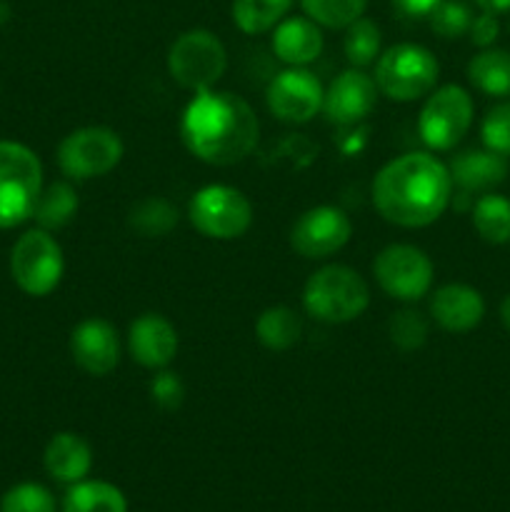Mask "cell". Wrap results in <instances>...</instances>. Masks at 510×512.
<instances>
[{
	"instance_id": "1",
	"label": "cell",
	"mask_w": 510,
	"mask_h": 512,
	"mask_svg": "<svg viewBox=\"0 0 510 512\" xmlns=\"http://www.w3.org/2000/svg\"><path fill=\"white\" fill-rule=\"evenodd\" d=\"M453 200V180L433 153H405L378 170L373 205L398 228H428Z\"/></svg>"
},
{
	"instance_id": "2",
	"label": "cell",
	"mask_w": 510,
	"mask_h": 512,
	"mask_svg": "<svg viewBox=\"0 0 510 512\" xmlns=\"http://www.w3.org/2000/svg\"><path fill=\"white\" fill-rule=\"evenodd\" d=\"M185 148L203 163L228 168L255 150L260 123L250 103L230 90H200L180 118Z\"/></svg>"
},
{
	"instance_id": "3",
	"label": "cell",
	"mask_w": 510,
	"mask_h": 512,
	"mask_svg": "<svg viewBox=\"0 0 510 512\" xmlns=\"http://www.w3.org/2000/svg\"><path fill=\"white\" fill-rule=\"evenodd\" d=\"M370 305V288L358 270L348 265H325L315 270L303 288V308L313 320L343 325L360 318Z\"/></svg>"
},
{
	"instance_id": "4",
	"label": "cell",
	"mask_w": 510,
	"mask_h": 512,
	"mask_svg": "<svg viewBox=\"0 0 510 512\" xmlns=\"http://www.w3.org/2000/svg\"><path fill=\"white\" fill-rule=\"evenodd\" d=\"M43 193V163L28 145L0 140V230H10L33 218Z\"/></svg>"
},
{
	"instance_id": "5",
	"label": "cell",
	"mask_w": 510,
	"mask_h": 512,
	"mask_svg": "<svg viewBox=\"0 0 510 512\" xmlns=\"http://www.w3.org/2000/svg\"><path fill=\"white\" fill-rule=\"evenodd\" d=\"M440 78V65L425 45L398 43L380 53L375 63V85L378 93L395 103H413L435 90Z\"/></svg>"
},
{
	"instance_id": "6",
	"label": "cell",
	"mask_w": 510,
	"mask_h": 512,
	"mask_svg": "<svg viewBox=\"0 0 510 512\" xmlns=\"http://www.w3.org/2000/svg\"><path fill=\"white\" fill-rule=\"evenodd\" d=\"M228 70V50L223 40L205 28L185 30L168 50V73L180 88L200 90L215 88Z\"/></svg>"
},
{
	"instance_id": "7",
	"label": "cell",
	"mask_w": 510,
	"mask_h": 512,
	"mask_svg": "<svg viewBox=\"0 0 510 512\" xmlns=\"http://www.w3.org/2000/svg\"><path fill=\"white\" fill-rule=\"evenodd\" d=\"M65 273L63 248L50 230L30 228L10 250V275L30 298H45L60 285Z\"/></svg>"
},
{
	"instance_id": "8",
	"label": "cell",
	"mask_w": 510,
	"mask_h": 512,
	"mask_svg": "<svg viewBox=\"0 0 510 512\" xmlns=\"http://www.w3.org/2000/svg\"><path fill=\"white\" fill-rule=\"evenodd\" d=\"M125 155V145L113 128L85 125L65 135L58 145V168L68 180L103 178L118 168Z\"/></svg>"
},
{
	"instance_id": "9",
	"label": "cell",
	"mask_w": 510,
	"mask_h": 512,
	"mask_svg": "<svg viewBox=\"0 0 510 512\" xmlns=\"http://www.w3.org/2000/svg\"><path fill=\"white\" fill-rule=\"evenodd\" d=\"M188 218L203 238L235 240L243 238L253 225V205L238 188L213 183L190 198Z\"/></svg>"
},
{
	"instance_id": "10",
	"label": "cell",
	"mask_w": 510,
	"mask_h": 512,
	"mask_svg": "<svg viewBox=\"0 0 510 512\" xmlns=\"http://www.w3.org/2000/svg\"><path fill=\"white\" fill-rule=\"evenodd\" d=\"M475 105L465 88L450 83L433 90L425 100L418 118V135L430 150L445 153L453 150L468 135L473 125Z\"/></svg>"
},
{
	"instance_id": "11",
	"label": "cell",
	"mask_w": 510,
	"mask_h": 512,
	"mask_svg": "<svg viewBox=\"0 0 510 512\" xmlns=\"http://www.w3.org/2000/svg\"><path fill=\"white\" fill-rule=\"evenodd\" d=\"M373 275L388 298L415 303L433 288L435 268L425 250L408 243H393L375 255Z\"/></svg>"
},
{
	"instance_id": "12",
	"label": "cell",
	"mask_w": 510,
	"mask_h": 512,
	"mask_svg": "<svg viewBox=\"0 0 510 512\" xmlns=\"http://www.w3.org/2000/svg\"><path fill=\"white\" fill-rule=\"evenodd\" d=\"M323 95L325 88L318 75L310 73L308 68L288 65L268 83L265 103L270 113L283 123L303 125L323 110Z\"/></svg>"
},
{
	"instance_id": "13",
	"label": "cell",
	"mask_w": 510,
	"mask_h": 512,
	"mask_svg": "<svg viewBox=\"0 0 510 512\" xmlns=\"http://www.w3.org/2000/svg\"><path fill=\"white\" fill-rule=\"evenodd\" d=\"M353 235V223L335 205H315L305 210L290 230V245L308 260H325L343 250Z\"/></svg>"
},
{
	"instance_id": "14",
	"label": "cell",
	"mask_w": 510,
	"mask_h": 512,
	"mask_svg": "<svg viewBox=\"0 0 510 512\" xmlns=\"http://www.w3.org/2000/svg\"><path fill=\"white\" fill-rule=\"evenodd\" d=\"M378 85L363 68H348L325 88L323 115L335 125H358L378 105Z\"/></svg>"
},
{
	"instance_id": "15",
	"label": "cell",
	"mask_w": 510,
	"mask_h": 512,
	"mask_svg": "<svg viewBox=\"0 0 510 512\" xmlns=\"http://www.w3.org/2000/svg\"><path fill=\"white\" fill-rule=\"evenodd\" d=\"M70 355L88 375L103 378L120 363L118 330L103 318H85L70 333Z\"/></svg>"
},
{
	"instance_id": "16",
	"label": "cell",
	"mask_w": 510,
	"mask_h": 512,
	"mask_svg": "<svg viewBox=\"0 0 510 512\" xmlns=\"http://www.w3.org/2000/svg\"><path fill=\"white\" fill-rule=\"evenodd\" d=\"M128 353L148 370H163L178 355V330L165 315L143 313L128 328Z\"/></svg>"
},
{
	"instance_id": "17",
	"label": "cell",
	"mask_w": 510,
	"mask_h": 512,
	"mask_svg": "<svg viewBox=\"0 0 510 512\" xmlns=\"http://www.w3.org/2000/svg\"><path fill=\"white\" fill-rule=\"evenodd\" d=\"M430 315L448 333H468L478 328L485 315V300L465 283H448L430 298Z\"/></svg>"
},
{
	"instance_id": "18",
	"label": "cell",
	"mask_w": 510,
	"mask_h": 512,
	"mask_svg": "<svg viewBox=\"0 0 510 512\" xmlns=\"http://www.w3.org/2000/svg\"><path fill=\"white\" fill-rule=\"evenodd\" d=\"M323 30L308 15L283 18L273 28V53L280 63L305 68L323 53Z\"/></svg>"
},
{
	"instance_id": "19",
	"label": "cell",
	"mask_w": 510,
	"mask_h": 512,
	"mask_svg": "<svg viewBox=\"0 0 510 512\" xmlns=\"http://www.w3.org/2000/svg\"><path fill=\"white\" fill-rule=\"evenodd\" d=\"M450 180H453L455 188H460L463 193H490L493 188H498L500 183L508 180L510 165L508 158L493 150H465L453 158V163L448 165Z\"/></svg>"
},
{
	"instance_id": "20",
	"label": "cell",
	"mask_w": 510,
	"mask_h": 512,
	"mask_svg": "<svg viewBox=\"0 0 510 512\" xmlns=\"http://www.w3.org/2000/svg\"><path fill=\"white\" fill-rule=\"evenodd\" d=\"M45 473L60 485H75L85 480L93 468V450L88 440L75 433H55L43 453Z\"/></svg>"
},
{
	"instance_id": "21",
	"label": "cell",
	"mask_w": 510,
	"mask_h": 512,
	"mask_svg": "<svg viewBox=\"0 0 510 512\" xmlns=\"http://www.w3.org/2000/svg\"><path fill=\"white\" fill-rule=\"evenodd\" d=\"M60 512H128V500L118 485L108 480H80L68 485Z\"/></svg>"
},
{
	"instance_id": "22",
	"label": "cell",
	"mask_w": 510,
	"mask_h": 512,
	"mask_svg": "<svg viewBox=\"0 0 510 512\" xmlns=\"http://www.w3.org/2000/svg\"><path fill=\"white\" fill-rule=\"evenodd\" d=\"M468 80L490 98H510V50H480L468 63Z\"/></svg>"
},
{
	"instance_id": "23",
	"label": "cell",
	"mask_w": 510,
	"mask_h": 512,
	"mask_svg": "<svg viewBox=\"0 0 510 512\" xmlns=\"http://www.w3.org/2000/svg\"><path fill=\"white\" fill-rule=\"evenodd\" d=\"M255 335L263 348L273 350V353H285L298 345L300 335H303V320L288 305H273L260 313L258 323H255Z\"/></svg>"
},
{
	"instance_id": "24",
	"label": "cell",
	"mask_w": 510,
	"mask_h": 512,
	"mask_svg": "<svg viewBox=\"0 0 510 512\" xmlns=\"http://www.w3.org/2000/svg\"><path fill=\"white\" fill-rule=\"evenodd\" d=\"M78 213V193L70 183H50L48 188H43L38 203H35L33 220L38 223V228L43 230H60L70 223Z\"/></svg>"
},
{
	"instance_id": "25",
	"label": "cell",
	"mask_w": 510,
	"mask_h": 512,
	"mask_svg": "<svg viewBox=\"0 0 510 512\" xmlns=\"http://www.w3.org/2000/svg\"><path fill=\"white\" fill-rule=\"evenodd\" d=\"M293 8V0H233V23L245 35L273 30Z\"/></svg>"
},
{
	"instance_id": "26",
	"label": "cell",
	"mask_w": 510,
	"mask_h": 512,
	"mask_svg": "<svg viewBox=\"0 0 510 512\" xmlns=\"http://www.w3.org/2000/svg\"><path fill=\"white\" fill-rule=\"evenodd\" d=\"M473 225L485 243H510V200L485 193L473 205Z\"/></svg>"
},
{
	"instance_id": "27",
	"label": "cell",
	"mask_w": 510,
	"mask_h": 512,
	"mask_svg": "<svg viewBox=\"0 0 510 512\" xmlns=\"http://www.w3.org/2000/svg\"><path fill=\"white\" fill-rule=\"evenodd\" d=\"M128 225L143 238H163L178 225V208L165 198H145L130 210Z\"/></svg>"
},
{
	"instance_id": "28",
	"label": "cell",
	"mask_w": 510,
	"mask_h": 512,
	"mask_svg": "<svg viewBox=\"0 0 510 512\" xmlns=\"http://www.w3.org/2000/svg\"><path fill=\"white\" fill-rule=\"evenodd\" d=\"M380 28L375 20L370 18H358L355 23H350L345 28L343 38V50L345 58L353 68H365V65H373L380 58Z\"/></svg>"
},
{
	"instance_id": "29",
	"label": "cell",
	"mask_w": 510,
	"mask_h": 512,
	"mask_svg": "<svg viewBox=\"0 0 510 512\" xmlns=\"http://www.w3.org/2000/svg\"><path fill=\"white\" fill-rule=\"evenodd\" d=\"M305 15L330 30H345L350 23L363 18L368 0H300Z\"/></svg>"
},
{
	"instance_id": "30",
	"label": "cell",
	"mask_w": 510,
	"mask_h": 512,
	"mask_svg": "<svg viewBox=\"0 0 510 512\" xmlns=\"http://www.w3.org/2000/svg\"><path fill=\"white\" fill-rule=\"evenodd\" d=\"M0 512H60V505L50 488L25 480L5 490L0 498Z\"/></svg>"
},
{
	"instance_id": "31",
	"label": "cell",
	"mask_w": 510,
	"mask_h": 512,
	"mask_svg": "<svg viewBox=\"0 0 510 512\" xmlns=\"http://www.w3.org/2000/svg\"><path fill=\"white\" fill-rule=\"evenodd\" d=\"M428 320H425L423 313L413 308H403L398 313L390 315L388 320V335H390V343L395 348L405 350H418L423 348L425 340H428Z\"/></svg>"
},
{
	"instance_id": "32",
	"label": "cell",
	"mask_w": 510,
	"mask_h": 512,
	"mask_svg": "<svg viewBox=\"0 0 510 512\" xmlns=\"http://www.w3.org/2000/svg\"><path fill=\"white\" fill-rule=\"evenodd\" d=\"M473 18V10H470V5L463 3V0H443V3L428 15L433 33L445 40H455L460 38V35L468 33Z\"/></svg>"
},
{
	"instance_id": "33",
	"label": "cell",
	"mask_w": 510,
	"mask_h": 512,
	"mask_svg": "<svg viewBox=\"0 0 510 512\" xmlns=\"http://www.w3.org/2000/svg\"><path fill=\"white\" fill-rule=\"evenodd\" d=\"M480 138L483 145L493 153L510 155V100L493 105L480 123Z\"/></svg>"
},
{
	"instance_id": "34",
	"label": "cell",
	"mask_w": 510,
	"mask_h": 512,
	"mask_svg": "<svg viewBox=\"0 0 510 512\" xmlns=\"http://www.w3.org/2000/svg\"><path fill=\"white\" fill-rule=\"evenodd\" d=\"M150 398L158 408L178 410L185 400L183 380L170 370H158V375H153V380H150Z\"/></svg>"
},
{
	"instance_id": "35",
	"label": "cell",
	"mask_w": 510,
	"mask_h": 512,
	"mask_svg": "<svg viewBox=\"0 0 510 512\" xmlns=\"http://www.w3.org/2000/svg\"><path fill=\"white\" fill-rule=\"evenodd\" d=\"M468 35H470V40H473V45H478V48H493V43L498 40V35H500L498 15L488 13V10H483L480 15H475L473 23H470Z\"/></svg>"
},
{
	"instance_id": "36",
	"label": "cell",
	"mask_w": 510,
	"mask_h": 512,
	"mask_svg": "<svg viewBox=\"0 0 510 512\" xmlns=\"http://www.w3.org/2000/svg\"><path fill=\"white\" fill-rule=\"evenodd\" d=\"M400 13L413 15V18H428L443 0H390Z\"/></svg>"
},
{
	"instance_id": "37",
	"label": "cell",
	"mask_w": 510,
	"mask_h": 512,
	"mask_svg": "<svg viewBox=\"0 0 510 512\" xmlns=\"http://www.w3.org/2000/svg\"><path fill=\"white\" fill-rule=\"evenodd\" d=\"M480 10H488V13H505L510 10V0H473Z\"/></svg>"
},
{
	"instance_id": "38",
	"label": "cell",
	"mask_w": 510,
	"mask_h": 512,
	"mask_svg": "<svg viewBox=\"0 0 510 512\" xmlns=\"http://www.w3.org/2000/svg\"><path fill=\"white\" fill-rule=\"evenodd\" d=\"M500 320H503L505 328L510 330V293L505 295V300L500 303Z\"/></svg>"
},
{
	"instance_id": "39",
	"label": "cell",
	"mask_w": 510,
	"mask_h": 512,
	"mask_svg": "<svg viewBox=\"0 0 510 512\" xmlns=\"http://www.w3.org/2000/svg\"><path fill=\"white\" fill-rule=\"evenodd\" d=\"M10 20V5L5 0H0V28Z\"/></svg>"
}]
</instances>
